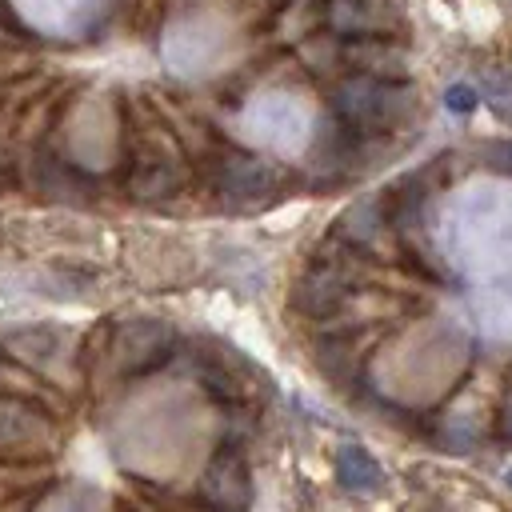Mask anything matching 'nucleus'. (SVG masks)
I'll list each match as a JSON object with an SVG mask.
<instances>
[{"mask_svg":"<svg viewBox=\"0 0 512 512\" xmlns=\"http://www.w3.org/2000/svg\"><path fill=\"white\" fill-rule=\"evenodd\" d=\"M132 192L140 200H164L176 192V168L168 160H148L136 176H132Z\"/></svg>","mask_w":512,"mask_h":512,"instance_id":"1a4fd4ad","label":"nucleus"},{"mask_svg":"<svg viewBox=\"0 0 512 512\" xmlns=\"http://www.w3.org/2000/svg\"><path fill=\"white\" fill-rule=\"evenodd\" d=\"M276 180H280V172L268 160H256V156H236L220 168V192L232 196V200H256V196L272 192Z\"/></svg>","mask_w":512,"mask_h":512,"instance_id":"423d86ee","label":"nucleus"},{"mask_svg":"<svg viewBox=\"0 0 512 512\" xmlns=\"http://www.w3.org/2000/svg\"><path fill=\"white\" fill-rule=\"evenodd\" d=\"M504 480H508V488H512V468H508V472H504Z\"/></svg>","mask_w":512,"mask_h":512,"instance_id":"f8f14e48","label":"nucleus"},{"mask_svg":"<svg viewBox=\"0 0 512 512\" xmlns=\"http://www.w3.org/2000/svg\"><path fill=\"white\" fill-rule=\"evenodd\" d=\"M200 496L216 508V512H244V504L252 500V480H248V464L236 452H216L212 464L200 476Z\"/></svg>","mask_w":512,"mask_h":512,"instance_id":"7ed1b4c3","label":"nucleus"},{"mask_svg":"<svg viewBox=\"0 0 512 512\" xmlns=\"http://www.w3.org/2000/svg\"><path fill=\"white\" fill-rule=\"evenodd\" d=\"M348 296V272L332 260H316L300 280H296V308L308 312V316H328L332 308H340Z\"/></svg>","mask_w":512,"mask_h":512,"instance_id":"20e7f679","label":"nucleus"},{"mask_svg":"<svg viewBox=\"0 0 512 512\" xmlns=\"http://www.w3.org/2000/svg\"><path fill=\"white\" fill-rule=\"evenodd\" d=\"M336 480L344 484V488H352V492H380V484H384V472H380V464L364 452V448H356V444H348V448H340V456H336Z\"/></svg>","mask_w":512,"mask_h":512,"instance_id":"6e6552de","label":"nucleus"},{"mask_svg":"<svg viewBox=\"0 0 512 512\" xmlns=\"http://www.w3.org/2000/svg\"><path fill=\"white\" fill-rule=\"evenodd\" d=\"M340 120L356 132H384V128H400L412 112H416V96L408 84L400 80H384V76H368L356 72L348 76L336 96H332Z\"/></svg>","mask_w":512,"mask_h":512,"instance_id":"f257e3e1","label":"nucleus"},{"mask_svg":"<svg viewBox=\"0 0 512 512\" xmlns=\"http://www.w3.org/2000/svg\"><path fill=\"white\" fill-rule=\"evenodd\" d=\"M444 104H448L452 112H460V116H464V112H472V108L480 104V92H476V88H468V84H452V88L444 92Z\"/></svg>","mask_w":512,"mask_h":512,"instance_id":"9b49d317","label":"nucleus"},{"mask_svg":"<svg viewBox=\"0 0 512 512\" xmlns=\"http://www.w3.org/2000/svg\"><path fill=\"white\" fill-rule=\"evenodd\" d=\"M348 64H356L368 76H384V80H400L404 72V48L388 44L380 36H360V44H348Z\"/></svg>","mask_w":512,"mask_h":512,"instance_id":"0eeeda50","label":"nucleus"},{"mask_svg":"<svg viewBox=\"0 0 512 512\" xmlns=\"http://www.w3.org/2000/svg\"><path fill=\"white\" fill-rule=\"evenodd\" d=\"M0 364H4V356H0Z\"/></svg>","mask_w":512,"mask_h":512,"instance_id":"ddd939ff","label":"nucleus"},{"mask_svg":"<svg viewBox=\"0 0 512 512\" xmlns=\"http://www.w3.org/2000/svg\"><path fill=\"white\" fill-rule=\"evenodd\" d=\"M52 440H56V420L48 408L24 396H0V452L32 456V452H48Z\"/></svg>","mask_w":512,"mask_h":512,"instance_id":"f03ea898","label":"nucleus"},{"mask_svg":"<svg viewBox=\"0 0 512 512\" xmlns=\"http://www.w3.org/2000/svg\"><path fill=\"white\" fill-rule=\"evenodd\" d=\"M172 340H176V332H172L168 320H132L120 332V340H116L112 352H120V364L128 372H144V368H152L156 360L168 356Z\"/></svg>","mask_w":512,"mask_h":512,"instance_id":"39448f33","label":"nucleus"},{"mask_svg":"<svg viewBox=\"0 0 512 512\" xmlns=\"http://www.w3.org/2000/svg\"><path fill=\"white\" fill-rule=\"evenodd\" d=\"M304 8V0H288V8L280 12V20H276V32L280 36H304V32H312L316 28V20H320V12H300Z\"/></svg>","mask_w":512,"mask_h":512,"instance_id":"9d476101","label":"nucleus"}]
</instances>
